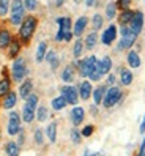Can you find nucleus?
<instances>
[{
    "mask_svg": "<svg viewBox=\"0 0 145 156\" xmlns=\"http://www.w3.org/2000/svg\"><path fill=\"white\" fill-rule=\"evenodd\" d=\"M38 24H40V19L35 14H27L24 17L22 24L19 25V30H17V38L21 40L22 46H29L32 43L33 35L36 29H38Z\"/></svg>",
    "mask_w": 145,
    "mask_h": 156,
    "instance_id": "1",
    "label": "nucleus"
},
{
    "mask_svg": "<svg viewBox=\"0 0 145 156\" xmlns=\"http://www.w3.org/2000/svg\"><path fill=\"white\" fill-rule=\"evenodd\" d=\"M11 73V80L16 82V84H21L22 80L27 79V74H29V66H27V60L24 57H17L13 60V65L10 68Z\"/></svg>",
    "mask_w": 145,
    "mask_h": 156,
    "instance_id": "2",
    "label": "nucleus"
},
{
    "mask_svg": "<svg viewBox=\"0 0 145 156\" xmlns=\"http://www.w3.org/2000/svg\"><path fill=\"white\" fill-rule=\"evenodd\" d=\"M38 103H40V96L36 93H32L25 99V104L22 107V115H21L24 123H32L36 118V107H38Z\"/></svg>",
    "mask_w": 145,
    "mask_h": 156,
    "instance_id": "3",
    "label": "nucleus"
},
{
    "mask_svg": "<svg viewBox=\"0 0 145 156\" xmlns=\"http://www.w3.org/2000/svg\"><path fill=\"white\" fill-rule=\"evenodd\" d=\"M125 98V91L122 90V87L118 85H114V87H107V91H106V96L103 99V107L104 109H112L114 106L120 104Z\"/></svg>",
    "mask_w": 145,
    "mask_h": 156,
    "instance_id": "4",
    "label": "nucleus"
},
{
    "mask_svg": "<svg viewBox=\"0 0 145 156\" xmlns=\"http://www.w3.org/2000/svg\"><path fill=\"white\" fill-rule=\"evenodd\" d=\"M76 62H77V74L80 77H88L98 68L99 60L96 58V55H88V57H84V58H79Z\"/></svg>",
    "mask_w": 145,
    "mask_h": 156,
    "instance_id": "5",
    "label": "nucleus"
},
{
    "mask_svg": "<svg viewBox=\"0 0 145 156\" xmlns=\"http://www.w3.org/2000/svg\"><path fill=\"white\" fill-rule=\"evenodd\" d=\"M60 95L66 99V103L69 104V106H76L77 103H79V90H77V87H74V85H71V84H65L62 88H60Z\"/></svg>",
    "mask_w": 145,
    "mask_h": 156,
    "instance_id": "6",
    "label": "nucleus"
},
{
    "mask_svg": "<svg viewBox=\"0 0 145 156\" xmlns=\"http://www.w3.org/2000/svg\"><path fill=\"white\" fill-rule=\"evenodd\" d=\"M117 36H118V27L115 24H109L101 33V43L104 46H112L114 41H117Z\"/></svg>",
    "mask_w": 145,
    "mask_h": 156,
    "instance_id": "7",
    "label": "nucleus"
},
{
    "mask_svg": "<svg viewBox=\"0 0 145 156\" xmlns=\"http://www.w3.org/2000/svg\"><path fill=\"white\" fill-rule=\"evenodd\" d=\"M21 115L17 114V112H10V115H8V126H6V131L10 136H17L21 133Z\"/></svg>",
    "mask_w": 145,
    "mask_h": 156,
    "instance_id": "8",
    "label": "nucleus"
},
{
    "mask_svg": "<svg viewBox=\"0 0 145 156\" xmlns=\"http://www.w3.org/2000/svg\"><path fill=\"white\" fill-rule=\"evenodd\" d=\"M76 73H77V62L74 60L72 63H68V65L62 69L60 79L65 82V84H72V82L76 80Z\"/></svg>",
    "mask_w": 145,
    "mask_h": 156,
    "instance_id": "9",
    "label": "nucleus"
},
{
    "mask_svg": "<svg viewBox=\"0 0 145 156\" xmlns=\"http://www.w3.org/2000/svg\"><path fill=\"white\" fill-rule=\"evenodd\" d=\"M143 24H145L143 11H142V10H134V16H133L131 22L128 24V25H129V29L139 36V35L142 33V30H143Z\"/></svg>",
    "mask_w": 145,
    "mask_h": 156,
    "instance_id": "10",
    "label": "nucleus"
},
{
    "mask_svg": "<svg viewBox=\"0 0 145 156\" xmlns=\"http://www.w3.org/2000/svg\"><path fill=\"white\" fill-rule=\"evenodd\" d=\"M137 41V35L136 33H129L126 36H120L118 43H117V51L118 52H123V51H129Z\"/></svg>",
    "mask_w": 145,
    "mask_h": 156,
    "instance_id": "11",
    "label": "nucleus"
},
{
    "mask_svg": "<svg viewBox=\"0 0 145 156\" xmlns=\"http://www.w3.org/2000/svg\"><path fill=\"white\" fill-rule=\"evenodd\" d=\"M69 120L72 123V126H79L82 125V122L85 120V109L82 106H72V109L69 111Z\"/></svg>",
    "mask_w": 145,
    "mask_h": 156,
    "instance_id": "12",
    "label": "nucleus"
},
{
    "mask_svg": "<svg viewBox=\"0 0 145 156\" xmlns=\"http://www.w3.org/2000/svg\"><path fill=\"white\" fill-rule=\"evenodd\" d=\"M88 17L87 16H79L76 22H72V35L76 36V38H80V36L84 35L85 29L88 27Z\"/></svg>",
    "mask_w": 145,
    "mask_h": 156,
    "instance_id": "13",
    "label": "nucleus"
},
{
    "mask_svg": "<svg viewBox=\"0 0 145 156\" xmlns=\"http://www.w3.org/2000/svg\"><path fill=\"white\" fill-rule=\"evenodd\" d=\"M8 58H11V60H14V58H17L19 57V54H21V51H22V43H21V40L17 38V35L16 36H13V40H11V43H10V46H8Z\"/></svg>",
    "mask_w": 145,
    "mask_h": 156,
    "instance_id": "14",
    "label": "nucleus"
},
{
    "mask_svg": "<svg viewBox=\"0 0 145 156\" xmlns=\"http://www.w3.org/2000/svg\"><path fill=\"white\" fill-rule=\"evenodd\" d=\"M77 90H79V98L82 101H88L92 98V93H93V85L90 80H82L77 85Z\"/></svg>",
    "mask_w": 145,
    "mask_h": 156,
    "instance_id": "15",
    "label": "nucleus"
},
{
    "mask_svg": "<svg viewBox=\"0 0 145 156\" xmlns=\"http://www.w3.org/2000/svg\"><path fill=\"white\" fill-rule=\"evenodd\" d=\"M126 63H128V66L131 69H137L140 68L142 65V58L139 55V52L137 51H134V49H129L128 54H126Z\"/></svg>",
    "mask_w": 145,
    "mask_h": 156,
    "instance_id": "16",
    "label": "nucleus"
},
{
    "mask_svg": "<svg viewBox=\"0 0 145 156\" xmlns=\"http://www.w3.org/2000/svg\"><path fill=\"white\" fill-rule=\"evenodd\" d=\"M13 36L14 35L11 33L10 29H6V27H0V51L8 49V46H10Z\"/></svg>",
    "mask_w": 145,
    "mask_h": 156,
    "instance_id": "17",
    "label": "nucleus"
},
{
    "mask_svg": "<svg viewBox=\"0 0 145 156\" xmlns=\"http://www.w3.org/2000/svg\"><path fill=\"white\" fill-rule=\"evenodd\" d=\"M118 80H120V85L123 87H129L134 80V74L131 68H126V66H122L120 68V76H118Z\"/></svg>",
    "mask_w": 145,
    "mask_h": 156,
    "instance_id": "18",
    "label": "nucleus"
},
{
    "mask_svg": "<svg viewBox=\"0 0 145 156\" xmlns=\"http://www.w3.org/2000/svg\"><path fill=\"white\" fill-rule=\"evenodd\" d=\"M19 98H22L24 101L29 98L32 93H33V82H32V79H25V80H22L21 82V85H19Z\"/></svg>",
    "mask_w": 145,
    "mask_h": 156,
    "instance_id": "19",
    "label": "nucleus"
},
{
    "mask_svg": "<svg viewBox=\"0 0 145 156\" xmlns=\"http://www.w3.org/2000/svg\"><path fill=\"white\" fill-rule=\"evenodd\" d=\"M17 98H19V95H17L14 90H11L10 93L2 98V107L6 109V111H11V109L17 104Z\"/></svg>",
    "mask_w": 145,
    "mask_h": 156,
    "instance_id": "20",
    "label": "nucleus"
},
{
    "mask_svg": "<svg viewBox=\"0 0 145 156\" xmlns=\"http://www.w3.org/2000/svg\"><path fill=\"white\" fill-rule=\"evenodd\" d=\"M106 91H107V85L106 84H101V85H98L96 88H93L92 98H93L95 106H101L103 104V99L106 96Z\"/></svg>",
    "mask_w": 145,
    "mask_h": 156,
    "instance_id": "21",
    "label": "nucleus"
},
{
    "mask_svg": "<svg viewBox=\"0 0 145 156\" xmlns=\"http://www.w3.org/2000/svg\"><path fill=\"white\" fill-rule=\"evenodd\" d=\"M44 60L49 63V66H51L52 71H57V69H58V66H60V57H58V54L54 51V49H49V51H48Z\"/></svg>",
    "mask_w": 145,
    "mask_h": 156,
    "instance_id": "22",
    "label": "nucleus"
},
{
    "mask_svg": "<svg viewBox=\"0 0 145 156\" xmlns=\"http://www.w3.org/2000/svg\"><path fill=\"white\" fill-rule=\"evenodd\" d=\"M98 66H99V71H101V74H103V76H107L109 73H112V66H114L112 58L109 57V55H104L101 60L98 62Z\"/></svg>",
    "mask_w": 145,
    "mask_h": 156,
    "instance_id": "23",
    "label": "nucleus"
},
{
    "mask_svg": "<svg viewBox=\"0 0 145 156\" xmlns=\"http://www.w3.org/2000/svg\"><path fill=\"white\" fill-rule=\"evenodd\" d=\"M134 16V10L133 8H128V10H122L117 16V21H118V25H128Z\"/></svg>",
    "mask_w": 145,
    "mask_h": 156,
    "instance_id": "24",
    "label": "nucleus"
},
{
    "mask_svg": "<svg viewBox=\"0 0 145 156\" xmlns=\"http://www.w3.org/2000/svg\"><path fill=\"white\" fill-rule=\"evenodd\" d=\"M49 48H48V41H40L38 48H36V52H35V60L36 63H43L44 62V57H46Z\"/></svg>",
    "mask_w": 145,
    "mask_h": 156,
    "instance_id": "25",
    "label": "nucleus"
},
{
    "mask_svg": "<svg viewBox=\"0 0 145 156\" xmlns=\"http://www.w3.org/2000/svg\"><path fill=\"white\" fill-rule=\"evenodd\" d=\"M98 32H90L87 36H85V40H84V46H85V49L87 51H93L96 46H98Z\"/></svg>",
    "mask_w": 145,
    "mask_h": 156,
    "instance_id": "26",
    "label": "nucleus"
},
{
    "mask_svg": "<svg viewBox=\"0 0 145 156\" xmlns=\"http://www.w3.org/2000/svg\"><path fill=\"white\" fill-rule=\"evenodd\" d=\"M104 16L107 21H114L117 16H118V8H117L115 2H109L104 8Z\"/></svg>",
    "mask_w": 145,
    "mask_h": 156,
    "instance_id": "27",
    "label": "nucleus"
},
{
    "mask_svg": "<svg viewBox=\"0 0 145 156\" xmlns=\"http://www.w3.org/2000/svg\"><path fill=\"white\" fill-rule=\"evenodd\" d=\"M55 24L58 25V29L65 30V32L72 30V19H71L69 16H60V17H57Z\"/></svg>",
    "mask_w": 145,
    "mask_h": 156,
    "instance_id": "28",
    "label": "nucleus"
},
{
    "mask_svg": "<svg viewBox=\"0 0 145 156\" xmlns=\"http://www.w3.org/2000/svg\"><path fill=\"white\" fill-rule=\"evenodd\" d=\"M84 49H85V46H84V40L76 38L74 44H72V57H74V60H79L80 57H82Z\"/></svg>",
    "mask_w": 145,
    "mask_h": 156,
    "instance_id": "29",
    "label": "nucleus"
},
{
    "mask_svg": "<svg viewBox=\"0 0 145 156\" xmlns=\"http://www.w3.org/2000/svg\"><path fill=\"white\" fill-rule=\"evenodd\" d=\"M10 14H25L24 0H11V3H10Z\"/></svg>",
    "mask_w": 145,
    "mask_h": 156,
    "instance_id": "30",
    "label": "nucleus"
},
{
    "mask_svg": "<svg viewBox=\"0 0 145 156\" xmlns=\"http://www.w3.org/2000/svg\"><path fill=\"white\" fill-rule=\"evenodd\" d=\"M44 134L48 136L51 144H55L57 142V122H51L46 128V131H44Z\"/></svg>",
    "mask_w": 145,
    "mask_h": 156,
    "instance_id": "31",
    "label": "nucleus"
},
{
    "mask_svg": "<svg viewBox=\"0 0 145 156\" xmlns=\"http://www.w3.org/2000/svg\"><path fill=\"white\" fill-rule=\"evenodd\" d=\"M90 24H92L93 32H99L103 29V25H104V16H101L99 13H95L92 16V19H90Z\"/></svg>",
    "mask_w": 145,
    "mask_h": 156,
    "instance_id": "32",
    "label": "nucleus"
},
{
    "mask_svg": "<svg viewBox=\"0 0 145 156\" xmlns=\"http://www.w3.org/2000/svg\"><path fill=\"white\" fill-rule=\"evenodd\" d=\"M5 153L8 156H19L21 154V145L17 144V142H14V140L8 142L5 145Z\"/></svg>",
    "mask_w": 145,
    "mask_h": 156,
    "instance_id": "33",
    "label": "nucleus"
},
{
    "mask_svg": "<svg viewBox=\"0 0 145 156\" xmlns=\"http://www.w3.org/2000/svg\"><path fill=\"white\" fill-rule=\"evenodd\" d=\"M11 84H13L11 77H2L0 79V98H3L5 95H8L11 91Z\"/></svg>",
    "mask_w": 145,
    "mask_h": 156,
    "instance_id": "34",
    "label": "nucleus"
},
{
    "mask_svg": "<svg viewBox=\"0 0 145 156\" xmlns=\"http://www.w3.org/2000/svg\"><path fill=\"white\" fill-rule=\"evenodd\" d=\"M68 106V103H66V99L63 98L62 95L60 96H55V98H52V101H51V107L54 109L55 112H58V111H63Z\"/></svg>",
    "mask_w": 145,
    "mask_h": 156,
    "instance_id": "35",
    "label": "nucleus"
},
{
    "mask_svg": "<svg viewBox=\"0 0 145 156\" xmlns=\"http://www.w3.org/2000/svg\"><path fill=\"white\" fill-rule=\"evenodd\" d=\"M49 118V109L46 106H38L36 107V120H38L40 123L46 122Z\"/></svg>",
    "mask_w": 145,
    "mask_h": 156,
    "instance_id": "36",
    "label": "nucleus"
},
{
    "mask_svg": "<svg viewBox=\"0 0 145 156\" xmlns=\"http://www.w3.org/2000/svg\"><path fill=\"white\" fill-rule=\"evenodd\" d=\"M69 137H71V142H72V144H76V145L82 142V134H80V131L77 129L76 126L69 131Z\"/></svg>",
    "mask_w": 145,
    "mask_h": 156,
    "instance_id": "37",
    "label": "nucleus"
},
{
    "mask_svg": "<svg viewBox=\"0 0 145 156\" xmlns=\"http://www.w3.org/2000/svg\"><path fill=\"white\" fill-rule=\"evenodd\" d=\"M33 140L36 145H43L44 144V131L41 128H36L35 133H33Z\"/></svg>",
    "mask_w": 145,
    "mask_h": 156,
    "instance_id": "38",
    "label": "nucleus"
},
{
    "mask_svg": "<svg viewBox=\"0 0 145 156\" xmlns=\"http://www.w3.org/2000/svg\"><path fill=\"white\" fill-rule=\"evenodd\" d=\"M10 3L11 0H0V17H5L10 13Z\"/></svg>",
    "mask_w": 145,
    "mask_h": 156,
    "instance_id": "39",
    "label": "nucleus"
},
{
    "mask_svg": "<svg viewBox=\"0 0 145 156\" xmlns=\"http://www.w3.org/2000/svg\"><path fill=\"white\" fill-rule=\"evenodd\" d=\"M24 8L27 11L33 13L36 8H38V0H24Z\"/></svg>",
    "mask_w": 145,
    "mask_h": 156,
    "instance_id": "40",
    "label": "nucleus"
},
{
    "mask_svg": "<svg viewBox=\"0 0 145 156\" xmlns=\"http://www.w3.org/2000/svg\"><path fill=\"white\" fill-rule=\"evenodd\" d=\"M131 2H133V0H115V3H117V8H118V11H122V10H128V8H131Z\"/></svg>",
    "mask_w": 145,
    "mask_h": 156,
    "instance_id": "41",
    "label": "nucleus"
},
{
    "mask_svg": "<svg viewBox=\"0 0 145 156\" xmlns=\"http://www.w3.org/2000/svg\"><path fill=\"white\" fill-rule=\"evenodd\" d=\"M95 133V126L93 125H85L82 129H80V134H82V137H90Z\"/></svg>",
    "mask_w": 145,
    "mask_h": 156,
    "instance_id": "42",
    "label": "nucleus"
},
{
    "mask_svg": "<svg viewBox=\"0 0 145 156\" xmlns=\"http://www.w3.org/2000/svg\"><path fill=\"white\" fill-rule=\"evenodd\" d=\"M117 76L114 74V73H109V74L106 76V85L107 87H114V85H117Z\"/></svg>",
    "mask_w": 145,
    "mask_h": 156,
    "instance_id": "43",
    "label": "nucleus"
},
{
    "mask_svg": "<svg viewBox=\"0 0 145 156\" xmlns=\"http://www.w3.org/2000/svg\"><path fill=\"white\" fill-rule=\"evenodd\" d=\"M72 38H74V35H72V30H68L63 33V43H71Z\"/></svg>",
    "mask_w": 145,
    "mask_h": 156,
    "instance_id": "44",
    "label": "nucleus"
},
{
    "mask_svg": "<svg viewBox=\"0 0 145 156\" xmlns=\"http://www.w3.org/2000/svg\"><path fill=\"white\" fill-rule=\"evenodd\" d=\"M19 145H24L25 144V133H24V129H21V133L17 134V140H16Z\"/></svg>",
    "mask_w": 145,
    "mask_h": 156,
    "instance_id": "45",
    "label": "nucleus"
},
{
    "mask_svg": "<svg viewBox=\"0 0 145 156\" xmlns=\"http://www.w3.org/2000/svg\"><path fill=\"white\" fill-rule=\"evenodd\" d=\"M63 33H65V30H62V29L57 30V33H55V41L57 43H63Z\"/></svg>",
    "mask_w": 145,
    "mask_h": 156,
    "instance_id": "46",
    "label": "nucleus"
},
{
    "mask_svg": "<svg viewBox=\"0 0 145 156\" xmlns=\"http://www.w3.org/2000/svg\"><path fill=\"white\" fill-rule=\"evenodd\" d=\"M139 131H140V134H145V114H143V118H142V122H140Z\"/></svg>",
    "mask_w": 145,
    "mask_h": 156,
    "instance_id": "47",
    "label": "nucleus"
},
{
    "mask_svg": "<svg viewBox=\"0 0 145 156\" xmlns=\"http://www.w3.org/2000/svg\"><path fill=\"white\" fill-rule=\"evenodd\" d=\"M84 156H99V153H93V151H90L88 148L84 151Z\"/></svg>",
    "mask_w": 145,
    "mask_h": 156,
    "instance_id": "48",
    "label": "nucleus"
},
{
    "mask_svg": "<svg viewBox=\"0 0 145 156\" xmlns=\"http://www.w3.org/2000/svg\"><path fill=\"white\" fill-rule=\"evenodd\" d=\"M66 0H55V8H62L63 5H65Z\"/></svg>",
    "mask_w": 145,
    "mask_h": 156,
    "instance_id": "49",
    "label": "nucleus"
},
{
    "mask_svg": "<svg viewBox=\"0 0 145 156\" xmlns=\"http://www.w3.org/2000/svg\"><path fill=\"white\" fill-rule=\"evenodd\" d=\"M85 5L87 6H95L96 5V0H85Z\"/></svg>",
    "mask_w": 145,
    "mask_h": 156,
    "instance_id": "50",
    "label": "nucleus"
},
{
    "mask_svg": "<svg viewBox=\"0 0 145 156\" xmlns=\"http://www.w3.org/2000/svg\"><path fill=\"white\" fill-rule=\"evenodd\" d=\"M98 106H95V104H92V107H90V112H92L93 115H96L98 114V109H96Z\"/></svg>",
    "mask_w": 145,
    "mask_h": 156,
    "instance_id": "51",
    "label": "nucleus"
},
{
    "mask_svg": "<svg viewBox=\"0 0 145 156\" xmlns=\"http://www.w3.org/2000/svg\"><path fill=\"white\" fill-rule=\"evenodd\" d=\"M139 150H145V137H143V140H142V144H140V148Z\"/></svg>",
    "mask_w": 145,
    "mask_h": 156,
    "instance_id": "52",
    "label": "nucleus"
},
{
    "mask_svg": "<svg viewBox=\"0 0 145 156\" xmlns=\"http://www.w3.org/2000/svg\"><path fill=\"white\" fill-rule=\"evenodd\" d=\"M80 2V0H74V3H79Z\"/></svg>",
    "mask_w": 145,
    "mask_h": 156,
    "instance_id": "53",
    "label": "nucleus"
},
{
    "mask_svg": "<svg viewBox=\"0 0 145 156\" xmlns=\"http://www.w3.org/2000/svg\"><path fill=\"white\" fill-rule=\"evenodd\" d=\"M0 137H2V131H0Z\"/></svg>",
    "mask_w": 145,
    "mask_h": 156,
    "instance_id": "54",
    "label": "nucleus"
},
{
    "mask_svg": "<svg viewBox=\"0 0 145 156\" xmlns=\"http://www.w3.org/2000/svg\"><path fill=\"white\" fill-rule=\"evenodd\" d=\"M134 2H139V0H134Z\"/></svg>",
    "mask_w": 145,
    "mask_h": 156,
    "instance_id": "55",
    "label": "nucleus"
},
{
    "mask_svg": "<svg viewBox=\"0 0 145 156\" xmlns=\"http://www.w3.org/2000/svg\"><path fill=\"white\" fill-rule=\"evenodd\" d=\"M143 3H145V0H143Z\"/></svg>",
    "mask_w": 145,
    "mask_h": 156,
    "instance_id": "56",
    "label": "nucleus"
}]
</instances>
